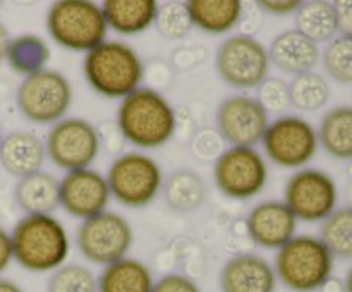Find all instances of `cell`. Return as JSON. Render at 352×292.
<instances>
[{
  "label": "cell",
  "instance_id": "obj_29",
  "mask_svg": "<svg viewBox=\"0 0 352 292\" xmlns=\"http://www.w3.org/2000/svg\"><path fill=\"white\" fill-rule=\"evenodd\" d=\"M327 249L333 258L351 260L352 258V206L336 210L323 220L322 237Z\"/></svg>",
  "mask_w": 352,
  "mask_h": 292
},
{
  "label": "cell",
  "instance_id": "obj_41",
  "mask_svg": "<svg viewBox=\"0 0 352 292\" xmlns=\"http://www.w3.org/2000/svg\"><path fill=\"white\" fill-rule=\"evenodd\" d=\"M9 43H10L9 31H7V27L0 23V64H3V60H6Z\"/></svg>",
  "mask_w": 352,
  "mask_h": 292
},
{
  "label": "cell",
  "instance_id": "obj_18",
  "mask_svg": "<svg viewBox=\"0 0 352 292\" xmlns=\"http://www.w3.org/2000/svg\"><path fill=\"white\" fill-rule=\"evenodd\" d=\"M45 157V143L30 131H12L0 143V165L12 177L23 179L40 172Z\"/></svg>",
  "mask_w": 352,
  "mask_h": 292
},
{
  "label": "cell",
  "instance_id": "obj_24",
  "mask_svg": "<svg viewBox=\"0 0 352 292\" xmlns=\"http://www.w3.org/2000/svg\"><path fill=\"white\" fill-rule=\"evenodd\" d=\"M318 143L330 157L352 160V106H336L323 115Z\"/></svg>",
  "mask_w": 352,
  "mask_h": 292
},
{
  "label": "cell",
  "instance_id": "obj_19",
  "mask_svg": "<svg viewBox=\"0 0 352 292\" xmlns=\"http://www.w3.org/2000/svg\"><path fill=\"white\" fill-rule=\"evenodd\" d=\"M268 57L278 71L299 76L315 69L320 60V48L298 30H287L274 38Z\"/></svg>",
  "mask_w": 352,
  "mask_h": 292
},
{
  "label": "cell",
  "instance_id": "obj_2",
  "mask_svg": "<svg viewBox=\"0 0 352 292\" xmlns=\"http://www.w3.org/2000/svg\"><path fill=\"white\" fill-rule=\"evenodd\" d=\"M10 240L14 260L33 273L60 268L71 249L67 230L52 215H24L14 225Z\"/></svg>",
  "mask_w": 352,
  "mask_h": 292
},
{
  "label": "cell",
  "instance_id": "obj_33",
  "mask_svg": "<svg viewBox=\"0 0 352 292\" xmlns=\"http://www.w3.org/2000/svg\"><path fill=\"white\" fill-rule=\"evenodd\" d=\"M256 100L268 113H280L291 105L289 85L280 78H267L258 86Z\"/></svg>",
  "mask_w": 352,
  "mask_h": 292
},
{
  "label": "cell",
  "instance_id": "obj_20",
  "mask_svg": "<svg viewBox=\"0 0 352 292\" xmlns=\"http://www.w3.org/2000/svg\"><path fill=\"white\" fill-rule=\"evenodd\" d=\"M14 199L26 215H50L60 206V181L48 172H36L19 179Z\"/></svg>",
  "mask_w": 352,
  "mask_h": 292
},
{
  "label": "cell",
  "instance_id": "obj_8",
  "mask_svg": "<svg viewBox=\"0 0 352 292\" xmlns=\"http://www.w3.org/2000/svg\"><path fill=\"white\" fill-rule=\"evenodd\" d=\"M268 48L251 34H234L220 43L215 69L223 82L236 89L258 88L270 71Z\"/></svg>",
  "mask_w": 352,
  "mask_h": 292
},
{
  "label": "cell",
  "instance_id": "obj_44",
  "mask_svg": "<svg viewBox=\"0 0 352 292\" xmlns=\"http://www.w3.org/2000/svg\"><path fill=\"white\" fill-rule=\"evenodd\" d=\"M3 139V131H2V124H0V143H2Z\"/></svg>",
  "mask_w": 352,
  "mask_h": 292
},
{
  "label": "cell",
  "instance_id": "obj_10",
  "mask_svg": "<svg viewBox=\"0 0 352 292\" xmlns=\"http://www.w3.org/2000/svg\"><path fill=\"white\" fill-rule=\"evenodd\" d=\"M45 150L47 157L62 170L89 168L100 151L96 126L79 117H65L48 131Z\"/></svg>",
  "mask_w": 352,
  "mask_h": 292
},
{
  "label": "cell",
  "instance_id": "obj_21",
  "mask_svg": "<svg viewBox=\"0 0 352 292\" xmlns=\"http://www.w3.org/2000/svg\"><path fill=\"white\" fill-rule=\"evenodd\" d=\"M102 10L107 26L124 36H134L153 26L158 3L155 0H105Z\"/></svg>",
  "mask_w": 352,
  "mask_h": 292
},
{
  "label": "cell",
  "instance_id": "obj_42",
  "mask_svg": "<svg viewBox=\"0 0 352 292\" xmlns=\"http://www.w3.org/2000/svg\"><path fill=\"white\" fill-rule=\"evenodd\" d=\"M0 292H24V291L16 284V282L0 277Z\"/></svg>",
  "mask_w": 352,
  "mask_h": 292
},
{
  "label": "cell",
  "instance_id": "obj_25",
  "mask_svg": "<svg viewBox=\"0 0 352 292\" xmlns=\"http://www.w3.org/2000/svg\"><path fill=\"white\" fill-rule=\"evenodd\" d=\"M296 30L316 45L333 40L339 33L333 3L325 0L301 3L296 12Z\"/></svg>",
  "mask_w": 352,
  "mask_h": 292
},
{
  "label": "cell",
  "instance_id": "obj_32",
  "mask_svg": "<svg viewBox=\"0 0 352 292\" xmlns=\"http://www.w3.org/2000/svg\"><path fill=\"white\" fill-rule=\"evenodd\" d=\"M155 26H157L158 33L167 40H181V38L188 36L189 31L195 27L191 16L186 9V3L179 2H168L158 7Z\"/></svg>",
  "mask_w": 352,
  "mask_h": 292
},
{
  "label": "cell",
  "instance_id": "obj_39",
  "mask_svg": "<svg viewBox=\"0 0 352 292\" xmlns=\"http://www.w3.org/2000/svg\"><path fill=\"white\" fill-rule=\"evenodd\" d=\"M333 9L337 14V26H339L340 34L352 36V0L333 2Z\"/></svg>",
  "mask_w": 352,
  "mask_h": 292
},
{
  "label": "cell",
  "instance_id": "obj_37",
  "mask_svg": "<svg viewBox=\"0 0 352 292\" xmlns=\"http://www.w3.org/2000/svg\"><path fill=\"white\" fill-rule=\"evenodd\" d=\"M205 48H181V50L175 52L172 60H174L175 67L186 71V69H192L199 65V62L205 60Z\"/></svg>",
  "mask_w": 352,
  "mask_h": 292
},
{
  "label": "cell",
  "instance_id": "obj_46",
  "mask_svg": "<svg viewBox=\"0 0 352 292\" xmlns=\"http://www.w3.org/2000/svg\"><path fill=\"white\" fill-rule=\"evenodd\" d=\"M351 198H352V189H351Z\"/></svg>",
  "mask_w": 352,
  "mask_h": 292
},
{
  "label": "cell",
  "instance_id": "obj_9",
  "mask_svg": "<svg viewBox=\"0 0 352 292\" xmlns=\"http://www.w3.org/2000/svg\"><path fill=\"white\" fill-rule=\"evenodd\" d=\"M268 179L267 161L254 148L230 146L215 158L213 181L227 198L244 201L263 191Z\"/></svg>",
  "mask_w": 352,
  "mask_h": 292
},
{
  "label": "cell",
  "instance_id": "obj_14",
  "mask_svg": "<svg viewBox=\"0 0 352 292\" xmlns=\"http://www.w3.org/2000/svg\"><path fill=\"white\" fill-rule=\"evenodd\" d=\"M217 133L230 146L254 148L263 139L268 127V112L256 98L232 95L220 103L217 110Z\"/></svg>",
  "mask_w": 352,
  "mask_h": 292
},
{
  "label": "cell",
  "instance_id": "obj_12",
  "mask_svg": "<svg viewBox=\"0 0 352 292\" xmlns=\"http://www.w3.org/2000/svg\"><path fill=\"white\" fill-rule=\"evenodd\" d=\"M263 148L272 164L284 168H299L309 164L318 150V133L306 119L282 115L268 124Z\"/></svg>",
  "mask_w": 352,
  "mask_h": 292
},
{
  "label": "cell",
  "instance_id": "obj_23",
  "mask_svg": "<svg viewBox=\"0 0 352 292\" xmlns=\"http://www.w3.org/2000/svg\"><path fill=\"white\" fill-rule=\"evenodd\" d=\"M96 282L98 292H151L155 285L150 268L143 261L127 256L103 267Z\"/></svg>",
  "mask_w": 352,
  "mask_h": 292
},
{
  "label": "cell",
  "instance_id": "obj_3",
  "mask_svg": "<svg viewBox=\"0 0 352 292\" xmlns=\"http://www.w3.org/2000/svg\"><path fill=\"white\" fill-rule=\"evenodd\" d=\"M91 89L105 98H126L143 81V62L133 47L122 41H103L89 50L82 62Z\"/></svg>",
  "mask_w": 352,
  "mask_h": 292
},
{
  "label": "cell",
  "instance_id": "obj_35",
  "mask_svg": "<svg viewBox=\"0 0 352 292\" xmlns=\"http://www.w3.org/2000/svg\"><path fill=\"white\" fill-rule=\"evenodd\" d=\"M96 133H98L100 148L103 146L109 153H117V151L122 150V144L126 139H124L122 133L116 122H102L100 126H96Z\"/></svg>",
  "mask_w": 352,
  "mask_h": 292
},
{
  "label": "cell",
  "instance_id": "obj_27",
  "mask_svg": "<svg viewBox=\"0 0 352 292\" xmlns=\"http://www.w3.org/2000/svg\"><path fill=\"white\" fill-rule=\"evenodd\" d=\"M164 196L167 205L175 212H192L205 201L206 186L198 172L181 168L167 179Z\"/></svg>",
  "mask_w": 352,
  "mask_h": 292
},
{
  "label": "cell",
  "instance_id": "obj_30",
  "mask_svg": "<svg viewBox=\"0 0 352 292\" xmlns=\"http://www.w3.org/2000/svg\"><path fill=\"white\" fill-rule=\"evenodd\" d=\"M47 292H98V282L88 267L69 263L52 273Z\"/></svg>",
  "mask_w": 352,
  "mask_h": 292
},
{
  "label": "cell",
  "instance_id": "obj_6",
  "mask_svg": "<svg viewBox=\"0 0 352 292\" xmlns=\"http://www.w3.org/2000/svg\"><path fill=\"white\" fill-rule=\"evenodd\" d=\"M105 177L110 196L129 208L150 205L164 188L160 165L140 151H129L117 157Z\"/></svg>",
  "mask_w": 352,
  "mask_h": 292
},
{
  "label": "cell",
  "instance_id": "obj_45",
  "mask_svg": "<svg viewBox=\"0 0 352 292\" xmlns=\"http://www.w3.org/2000/svg\"><path fill=\"white\" fill-rule=\"evenodd\" d=\"M347 170H349V177L352 179V160H351V164H349V168H347Z\"/></svg>",
  "mask_w": 352,
  "mask_h": 292
},
{
  "label": "cell",
  "instance_id": "obj_13",
  "mask_svg": "<svg viewBox=\"0 0 352 292\" xmlns=\"http://www.w3.org/2000/svg\"><path fill=\"white\" fill-rule=\"evenodd\" d=\"M284 203L302 222H320L336 212L337 186L327 172L302 168L289 177Z\"/></svg>",
  "mask_w": 352,
  "mask_h": 292
},
{
  "label": "cell",
  "instance_id": "obj_17",
  "mask_svg": "<svg viewBox=\"0 0 352 292\" xmlns=\"http://www.w3.org/2000/svg\"><path fill=\"white\" fill-rule=\"evenodd\" d=\"M219 282L222 292H275L277 275L263 256L241 253L226 261Z\"/></svg>",
  "mask_w": 352,
  "mask_h": 292
},
{
  "label": "cell",
  "instance_id": "obj_22",
  "mask_svg": "<svg viewBox=\"0 0 352 292\" xmlns=\"http://www.w3.org/2000/svg\"><path fill=\"white\" fill-rule=\"evenodd\" d=\"M192 26L210 34H223L243 19V2L239 0H189L186 2Z\"/></svg>",
  "mask_w": 352,
  "mask_h": 292
},
{
  "label": "cell",
  "instance_id": "obj_38",
  "mask_svg": "<svg viewBox=\"0 0 352 292\" xmlns=\"http://www.w3.org/2000/svg\"><path fill=\"white\" fill-rule=\"evenodd\" d=\"M301 3L299 0H261L258 2V7L274 16H289V14L298 12Z\"/></svg>",
  "mask_w": 352,
  "mask_h": 292
},
{
  "label": "cell",
  "instance_id": "obj_36",
  "mask_svg": "<svg viewBox=\"0 0 352 292\" xmlns=\"http://www.w3.org/2000/svg\"><path fill=\"white\" fill-rule=\"evenodd\" d=\"M222 137L215 131H203L201 134H198V137L192 143V150L198 157L208 158L215 157L219 153L220 146H222Z\"/></svg>",
  "mask_w": 352,
  "mask_h": 292
},
{
  "label": "cell",
  "instance_id": "obj_15",
  "mask_svg": "<svg viewBox=\"0 0 352 292\" xmlns=\"http://www.w3.org/2000/svg\"><path fill=\"white\" fill-rule=\"evenodd\" d=\"M110 201L107 177L93 168L72 170L60 181V205L74 218L88 220L105 212Z\"/></svg>",
  "mask_w": 352,
  "mask_h": 292
},
{
  "label": "cell",
  "instance_id": "obj_16",
  "mask_svg": "<svg viewBox=\"0 0 352 292\" xmlns=\"http://www.w3.org/2000/svg\"><path fill=\"white\" fill-rule=\"evenodd\" d=\"M246 227L254 244L265 249H280L296 236L298 218L284 201L270 199L251 210Z\"/></svg>",
  "mask_w": 352,
  "mask_h": 292
},
{
  "label": "cell",
  "instance_id": "obj_43",
  "mask_svg": "<svg viewBox=\"0 0 352 292\" xmlns=\"http://www.w3.org/2000/svg\"><path fill=\"white\" fill-rule=\"evenodd\" d=\"M344 291L352 292V268L349 271H347V275H346V282H344Z\"/></svg>",
  "mask_w": 352,
  "mask_h": 292
},
{
  "label": "cell",
  "instance_id": "obj_5",
  "mask_svg": "<svg viewBox=\"0 0 352 292\" xmlns=\"http://www.w3.org/2000/svg\"><path fill=\"white\" fill-rule=\"evenodd\" d=\"M47 31L60 47L88 54L105 41L109 26L98 3L89 0H60L48 9Z\"/></svg>",
  "mask_w": 352,
  "mask_h": 292
},
{
  "label": "cell",
  "instance_id": "obj_4",
  "mask_svg": "<svg viewBox=\"0 0 352 292\" xmlns=\"http://www.w3.org/2000/svg\"><path fill=\"white\" fill-rule=\"evenodd\" d=\"M274 270L292 292H315L332 278L333 256L318 237L294 236L278 249Z\"/></svg>",
  "mask_w": 352,
  "mask_h": 292
},
{
  "label": "cell",
  "instance_id": "obj_31",
  "mask_svg": "<svg viewBox=\"0 0 352 292\" xmlns=\"http://www.w3.org/2000/svg\"><path fill=\"white\" fill-rule=\"evenodd\" d=\"M327 74L337 82H352V36H336L329 41L322 55Z\"/></svg>",
  "mask_w": 352,
  "mask_h": 292
},
{
  "label": "cell",
  "instance_id": "obj_7",
  "mask_svg": "<svg viewBox=\"0 0 352 292\" xmlns=\"http://www.w3.org/2000/svg\"><path fill=\"white\" fill-rule=\"evenodd\" d=\"M71 82L55 69H43L24 78L16 93L21 115L34 124H55L62 120L71 109Z\"/></svg>",
  "mask_w": 352,
  "mask_h": 292
},
{
  "label": "cell",
  "instance_id": "obj_11",
  "mask_svg": "<svg viewBox=\"0 0 352 292\" xmlns=\"http://www.w3.org/2000/svg\"><path fill=\"white\" fill-rule=\"evenodd\" d=\"M76 243L86 260L107 267L126 258L133 244V229L119 213L105 210L81 223Z\"/></svg>",
  "mask_w": 352,
  "mask_h": 292
},
{
  "label": "cell",
  "instance_id": "obj_26",
  "mask_svg": "<svg viewBox=\"0 0 352 292\" xmlns=\"http://www.w3.org/2000/svg\"><path fill=\"white\" fill-rule=\"evenodd\" d=\"M6 60L14 72L28 78L47 69L45 65L50 60V48L36 34H19L10 38Z\"/></svg>",
  "mask_w": 352,
  "mask_h": 292
},
{
  "label": "cell",
  "instance_id": "obj_28",
  "mask_svg": "<svg viewBox=\"0 0 352 292\" xmlns=\"http://www.w3.org/2000/svg\"><path fill=\"white\" fill-rule=\"evenodd\" d=\"M291 105L302 112H316L323 109L330 98V86L322 74L315 71L305 72L289 85Z\"/></svg>",
  "mask_w": 352,
  "mask_h": 292
},
{
  "label": "cell",
  "instance_id": "obj_1",
  "mask_svg": "<svg viewBox=\"0 0 352 292\" xmlns=\"http://www.w3.org/2000/svg\"><path fill=\"white\" fill-rule=\"evenodd\" d=\"M116 124L127 143L141 150H155L174 136L177 117L174 106L160 91L138 88L122 98Z\"/></svg>",
  "mask_w": 352,
  "mask_h": 292
},
{
  "label": "cell",
  "instance_id": "obj_40",
  "mask_svg": "<svg viewBox=\"0 0 352 292\" xmlns=\"http://www.w3.org/2000/svg\"><path fill=\"white\" fill-rule=\"evenodd\" d=\"M14 260L12 256V240H10V234L6 229L0 227V275L9 268L10 261Z\"/></svg>",
  "mask_w": 352,
  "mask_h": 292
},
{
  "label": "cell",
  "instance_id": "obj_34",
  "mask_svg": "<svg viewBox=\"0 0 352 292\" xmlns=\"http://www.w3.org/2000/svg\"><path fill=\"white\" fill-rule=\"evenodd\" d=\"M151 292H201L192 278L181 273H168L155 282Z\"/></svg>",
  "mask_w": 352,
  "mask_h": 292
}]
</instances>
